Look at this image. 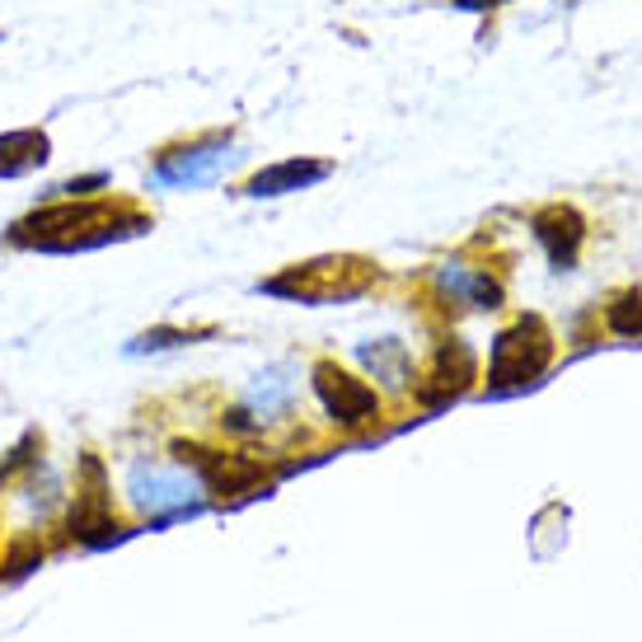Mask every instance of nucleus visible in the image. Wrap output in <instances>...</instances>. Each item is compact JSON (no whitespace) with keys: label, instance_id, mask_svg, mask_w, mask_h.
<instances>
[{"label":"nucleus","instance_id":"nucleus-3","mask_svg":"<svg viewBox=\"0 0 642 642\" xmlns=\"http://www.w3.org/2000/svg\"><path fill=\"white\" fill-rule=\"evenodd\" d=\"M371 277H375V268L362 258H324V263H305V268L272 277L263 291L295 295V301H328V295H356Z\"/></svg>","mask_w":642,"mask_h":642},{"label":"nucleus","instance_id":"nucleus-1","mask_svg":"<svg viewBox=\"0 0 642 642\" xmlns=\"http://www.w3.org/2000/svg\"><path fill=\"white\" fill-rule=\"evenodd\" d=\"M150 230V216L132 207V202H85V197H61L52 207L24 216L10 230L14 244L28 249H52V254H71V249H94L108 240H128V234Z\"/></svg>","mask_w":642,"mask_h":642},{"label":"nucleus","instance_id":"nucleus-11","mask_svg":"<svg viewBox=\"0 0 642 642\" xmlns=\"http://www.w3.org/2000/svg\"><path fill=\"white\" fill-rule=\"evenodd\" d=\"M47 160V136L38 128H24V132H10L0 136V179H14V174H28Z\"/></svg>","mask_w":642,"mask_h":642},{"label":"nucleus","instance_id":"nucleus-12","mask_svg":"<svg viewBox=\"0 0 642 642\" xmlns=\"http://www.w3.org/2000/svg\"><path fill=\"white\" fill-rule=\"evenodd\" d=\"M441 287L456 291L460 301L479 305V310H497V305H502V295H507L497 277H488V272H460V268H446L441 272Z\"/></svg>","mask_w":642,"mask_h":642},{"label":"nucleus","instance_id":"nucleus-6","mask_svg":"<svg viewBox=\"0 0 642 642\" xmlns=\"http://www.w3.org/2000/svg\"><path fill=\"white\" fill-rule=\"evenodd\" d=\"M479 380V356L469 342L450 338L441 352H436V362L427 366V375L417 380V403H427V409H441V403L460 399L469 385Z\"/></svg>","mask_w":642,"mask_h":642},{"label":"nucleus","instance_id":"nucleus-16","mask_svg":"<svg viewBox=\"0 0 642 642\" xmlns=\"http://www.w3.org/2000/svg\"><path fill=\"white\" fill-rule=\"evenodd\" d=\"M493 5H502V0H460V10H493Z\"/></svg>","mask_w":642,"mask_h":642},{"label":"nucleus","instance_id":"nucleus-2","mask_svg":"<svg viewBox=\"0 0 642 642\" xmlns=\"http://www.w3.org/2000/svg\"><path fill=\"white\" fill-rule=\"evenodd\" d=\"M549 362H554V334H549V324H544L540 315H525V319H516L507 334H497L488 385L493 389L530 385Z\"/></svg>","mask_w":642,"mask_h":642},{"label":"nucleus","instance_id":"nucleus-13","mask_svg":"<svg viewBox=\"0 0 642 642\" xmlns=\"http://www.w3.org/2000/svg\"><path fill=\"white\" fill-rule=\"evenodd\" d=\"M605 324L615 328L619 338H642V291H619L605 310Z\"/></svg>","mask_w":642,"mask_h":642},{"label":"nucleus","instance_id":"nucleus-9","mask_svg":"<svg viewBox=\"0 0 642 642\" xmlns=\"http://www.w3.org/2000/svg\"><path fill=\"white\" fill-rule=\"evenodd\" d=\"M530 230H535V240L549 249V258L558 263V268H572L577 254H582V244H586V221H582V211H572V207H544L535 221H530Z\"/></svg>","mask_w":642,"mask_h":642},{"label":"nucleus","instance_id":"nucleus-14","mask_svg":"<svg viewBox=\"0 0 642 642\" xmlns=\"http://www.w3.org/2000/svg\"><path fill=\"white\" fill-rule=\"evenodd\" d=\"M34 450H43V436H38V432H28V436H24V446H14V450H10V460L0 464V483H10L14 474H20V469H34V464H38Z\"/></svg>","mask_w":642,"mask_h":642},{"label":"nucleus","instance_id":"nucleus-8","mask_svg":"<svg viewBox=\"0 0 642 642\" xmlns=\"http://www.w3.org/2000/svg\"><path fill=\"white\" fill-rule=\"evenodd\" d=\"M85 488L75 497V511H71V535L85 540V544H104L108 535H118V521H113V502H108V483H104V464L85 456Z\"/></svg>","mask_w":642,"mask_h":642},{"label":"nucleus","instance_id":"nucleus-15","mask_svg":"<svg viewBox=\"0 0 642 642\" xmlns=\"http://www.w3.org/2000/svg\"><path fill=\"white\" fill-rule=\"evenodd\" d=\"M38 558H43V544L38 540H20L10 549V558H5V572L10 577H24L28 568H38Z\"/></svg>","mask_w":642,"mask_h":642},{"label":"nucleus","instance_id":"nucleus-4","mask_svg":"<svg viewBox=\"0 0 642 642\" xmlns=\"http://www.w3.org/2000/svg\"><path fill=\"white\" fill-rule=\"evenodd\" d=\"M128 493L141 511L160 516V511H193L202 502V479L197 474H169L160 464L136 460L128 474Z\"/></svg>","mask_w":642,"mask_h":642},{"label":"nucleus","instance_id":"nucleus-10","mask_svg":"<svg viewBox=\"0 0 642 642\" xmlns=\"http://www.w3.org/2000/svg\"><path fill=\"white\" fill-rule=\"evenodd\" d=\"M328 169H334V165H324V160H287V165H272V169H263V174H254V179H249L244 193H249V197H281V193H301V187L328 179Z\"/></svg>","mask_w":642,"mask_h":642},{"label":"nucleus","instance_id":"nucleus-5","mask_svg":"<svg viewBox=\"0 0 642 642\" xmlns=\"http://www.w3.org/2000/svg\"><path fill=\"white\" fill-rule=\"evenodd\" d=\"M315 395L324 399V409L334 422H342V427H356V422H371L375 413H380V395L356 380L352 371H342L338 362H315Z\"/></svg>","mask_w":642,"mask_h":642},{"label":"nucleus","instance_id":"nucleus-7","mask_svg":"<svg viewBox=\"0 0 642 642\" xmlns=\"http://www.w3.org/2000/svg\"><path fill=\"white\" fill-rule=\"evenodd\" d=\"M230 136L221 132H211V136H197V141H187V146H169L160 150V160H155V179L160 183H207L216 169H221L230 160Z\"/></svg>","mask_w":642,"mask_h":642}]
</instances>
